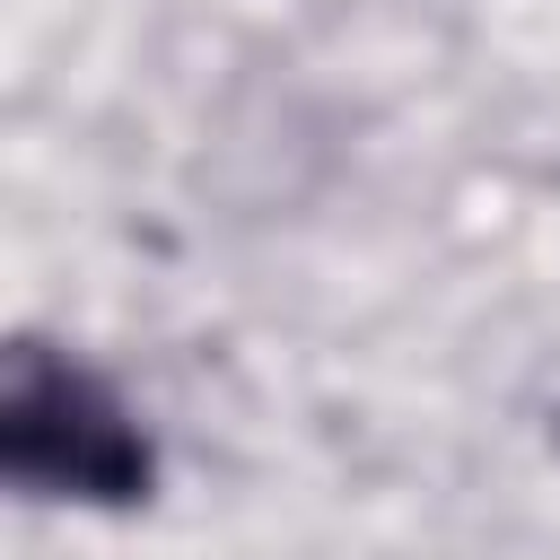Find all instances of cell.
Listing matches in <instances>:
<instances>
[{"instance_id":"6da1fadb","label":"cell","mask_w":560,"mask_h":560,"mask_svg":"<svg viewBox=\"0 0 560 560\" xmlns=\"http://www.w3.org/2000/svg\"><path fill=\"white\" fill-rule=\"evenodd\" d=\"M0 455L44 499H140L149 490V438L140 420L88 376L79 359L18 341L0 376Z\"/></svg>"}]
</instances>
